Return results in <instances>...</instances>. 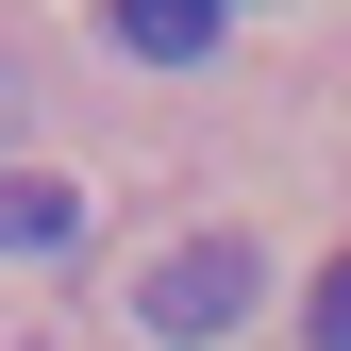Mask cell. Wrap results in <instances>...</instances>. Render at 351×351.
Here are the masks:
<instances>
[{
	"mask_svg": "<svg viewBox=\"0 0 351 351\" xmlns=\"http://www.w3.org/2000/svg\"><path fill=\"white\" fill-rule=\"evenodd\" d=\"M301 335H318V351H351V251L318 268V301H301Z\"/></svg>",
	"mask_w": 351,
	"mask_h": 351,
	"instance_id": "4",
	"label": "cell"
},
{
	"mask_svg": "<svg viewBox=\"0 0 351 351\" xmlns=\"http://www.w3.org/2000/svg\"><path fill=\"white\" fill-rule=\"evenodd\" d=\"M251 301H268V251H251V234H167L134 268V335L151 351H217Z\"/></svg>",
	"mask_w": 351,
	"mask_h": 351,
	"instance_id": "1",
	"label": "cell"
},
{
	"mask_svg": "<svg viewBox=\"0 0 351 351\" xmlns=\"http://www.w3.org/2000/svg\"><path fill=\"white\" fill-rule=\"evenodd\" d=\"M84 234V184L67 167H0V268H17V251H67Z\"/></svg>",
	"mask_w": 351,
	"mask_h": 351,
	"instance_id": "2",
	"label": "cell"
},
{
	"mask_svg": "<svg viewBox=\"0 0 351 351\" xmlns=\"http://www.w3.org/2000/svg\"><path fill=\"white\" fill-rule=\"evenodd\" d=\"M101 34H117L134 67H201V51H217V0H101Z\"/></svg>",
	"mask_w": 351,
	"mask_h": 351,
	"instance_id": "3",
	"label": "cell"
}]
</instances>
